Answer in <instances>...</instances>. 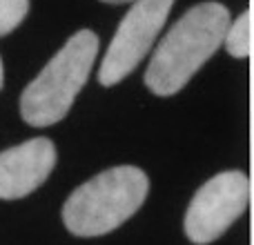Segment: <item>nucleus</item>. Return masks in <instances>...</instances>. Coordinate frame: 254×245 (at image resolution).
Listing matches in <instances>:
<instances>
[{
	"instance_id": "obj_7",
	"label": "nucleus",
	"mask_w": 254,
	"mask_h": 245,
	"mask_svg": "<svg viewBox=\"0 0 254 245\" xmlns=\"http://www.w3.org/2000/svg\"><path fill=\"white\" fill-rule=\"evenodd\" d=\"M252 16L250 11H243L237 20L230 25L228 34H225V52L232 58H248L252 52Z\"/></svg>"
},
{
	"instance_id": "obj_10",
	"label": "nucleus",
	"mask_w": 254,
	"mask_h": 245,
	"mask_svg": "<svg viewBox=\"0 0 254 245\" xmlns=\"http://www.w3.org/2000/svg\"><path fill=\"white\" fill-rule=\"evenodd\" d=\"M103 2H110V4H123V2H129V0H103Z\"/></svg>"
},
{
	"instance_id": "obj_9",
	"label": "nucleus",
	"mask_w": 254,
	"mask_h": 245,
	"mask_svg": "<svg viewBox=\"0 0 254 245\" xmlns=\"http://www.w3.org/2000/svg\"><path fill=\"white\" fill-rule=\"evenodd\" d=\"M2 83H4V69H2V58H0V89H2Z\"/></svg>"
},
{
	"instance_id": "obj_4",
	"label": "nucleus",
	"mask_w": 254,
	"mask_h": 245,
	"mask_svg": "<svg viewBox=\"0 0 254 245\" xmlns=\"http://www.w3.org/2000/svg\"><path fill=\"white\" fill-rule=\"evenodd\" d=\"M250 179L241 170L219 172L196 189L185 212V237L194 245H210L248 210Z\"/></svg>"
},
{
	"instance_id": "obj_2",
	"label": "nucleus",
	"mask_w": 254,
	"mask_h": 245,
	"mask_svg": "<svg viewBox=\"0 0 254 245\" xmlns=\"http://www.w3.org/2000/svg\"><path fill=\"white\" fill-rule=\"evenodd\" d=\"M147 192L149 179L140 167L105 170L69 194L63 207L65 228L76 237H103L134 216Z\"/></svg>"
},
{
	"instance_id": "obj_6",
	"label": "nucleus",
	"mask_w": 254,
	"mask_h": 245,
	"mask_svg": "<svg viewBox=\"0 0 254 245\" xmlns=\"http://www.w3.org/2000/svg\"><path fill=\"white\" fill-rule=\"evenodd\" d=\"M56 165V145L45 136L0 152V198L13 201L38 189Z\"/></svg>"
},
{
	"instance_id": "obj_8",
	"label": "nucleus",
	"mask_w": 254,
	"mask_h": 245,
	"mask_svg": "<svg viewBox=\"0 0 254 245\" xmlns=\"http://www.w3.org/2000/svg\"><path fill=\"white\" fill-rule=\"evenodd\" d=\"M29 11V0H0V38L13 31Z\"/></svg>"
},
{
	"instance_id": "obj_5",
	"label": "nucleus",
	"mask_w": 254,
	"mask_h": 245,
	"mask_svg": "<svg viewBox=\"0 0 254 245\" xmlns=\"http://www.w3.org/2000/svg\"><path fill=\"white\" fill-rule=\"evenodd\" d=\"M172 4L174 0H136L121 20L98 69V83L103 87L121 83L140 65L165 25Z\"/></svg>"
},
{
	"instance_id": "obj_1",
	"label": "nucleus",
	"mask_w": 254,
	"mask_h": 245,
	"mask_svg": "<svg viewBox=\"0 0 254 245\" xmlns=\"http://www.w3.org/2000/svg\"><path fill=\"white\" fill-rule=\"evenodd\" d=\"M230 25L232 18L228 7L214 0L188 9L158 43L145 69L149 92L156 96L181 92L223 45Z\"/></svg>"
},
{
	"instance_id": "obj_3",
	"label": "nucleus",
	"mask_w": 254,
	"mask_h": 245,
	"mask_svg": "<svg viewBox=\"0 0 254 245\" xmlns=\"http://www.w3.org/2000/svg\"><path fill=\"white\" fill-rule=\"evenodd\" d=\"M98 54V36L78 29L61 52L43 67L20 94V116L31 127H49L63 121L89 78Z\"/></svg>"
}]
</instances>
